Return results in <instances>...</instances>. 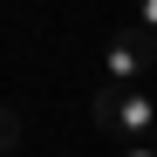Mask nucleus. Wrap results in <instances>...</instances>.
Here are the masks:
<instances>
[{"instance_id":"obj_1","label":"nucleus","mask_w":157,"mask_h":157,"mask_svg":"<svg viewBox=\"0 0 157 157\" xmlns=\"http://www.w3.org/2000/svg\"><path fill=\"white\" fill-rule=\"evenodd\" d=\"M89 116H96V123H109V130H123V137H144V130L157 123V109H150V96H144V89H109V82L89 96Z\"/></svg>"},{"instance_id":"obj_2","label":"nucleus","mask_w":157,"mask_h":157,"mask_svg":"<svg viewBox=\"0 0 157 157\" xmlns=\"http://www.w3.org/2000/svg\"><path fill=\"white\" fill-rule=\"evenodd\" d=\"M157 55V41L150 34H116L109 48H102V68H109V89H137L144 82V68Z\"/></svg>"},{"instance_id":"obj_3","label":"nucleus","mask_w":157,"mask_h":157,"mask_svg":"<svg viewBox=\"0 0 157 157\" xmlns=\"http://www.w3.org/2000/svg\"><path fill=\"white\" fill-rule=\"evenodd\" d=\"M14 144H21V116H14V109H0V157H7Z\"/></svg>"},{"instance_id":"obj_4","label":"nucleus","mask_w":157,"mask_h":157,"mask_svg":"<svg viewBox=\"0 0 157 157\" xmlns=\"http://www.w3.org/2000/svg\"><path fill=\"white\" fill-rule=\"evenodd\" d=\"M144 34L157 41V0H144Z\"/></svg>"},{"instance_id":"obj_5","label":"nucleus","mask_w":157,"mask_h":157,"mask_svg":"<svg viewBox=\"0 0 157 157\" xmlns=\"http://www.w3.org/2000/svg\"><path fill=\"white\" fill-rule=\"evenodd\" d=\"M123 157H150V150H144V144H137V150H123Z\"/></svg>"}]
</instances>
